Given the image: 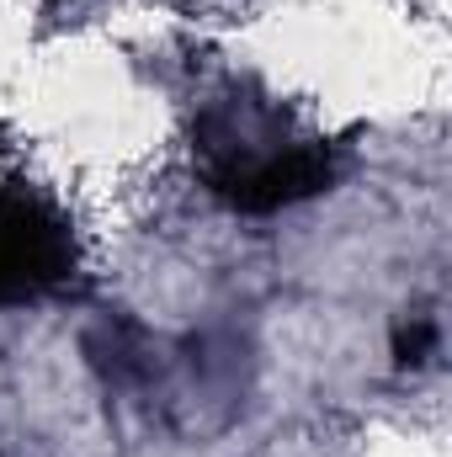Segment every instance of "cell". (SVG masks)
<instances>
[{
	"mask_svg": "<svg viewBox=\"0 0 452 457\" xmlns=\"http://www.w3.org/2000/svg\"><path fill=\"white\" fill-rule=\"evenodd\" d=\"M197 160L208 192L250 219L298 208L336 181L331 144L282 138L255 107H213L197 122Z\"/></svg>",
	"mask_w": 452,
	"mask_h": 457,
	"instance_id": "6da1fadb",
	"label": "cell"
},
{
	"mask_svg": "<svg viewBox=\"0 0 452 457\" xmlns=\"http://www.w3.org/2000/svg\"><path fill=\"white\" fill-rule=\"evenodd\" d=\"M75 277V234L32 187H0V309L38 303Z\"/></svg>",
	"mask_w": 452,
	"mask_h": 457,
	"instance_id": "7a4b0ae2",
	"label": "cell"
},
{
	"mask_svg": "<svg viewBox=\"0 0 452 457\" xmlns=\"http://www.w3.org/2000/svg\"><path fill=\"white\" fill-rule=\"evenodd\" d=\"M431 345H437V325H431V320H415L410 330H399V341H394V356L415 367V361H426V351H431Z\"/></svg>",
	"mask_w": 452,
	"mask_h": 457,
	"instance_id": "3957f363",
	"label": "cell"
}]
</instances>
